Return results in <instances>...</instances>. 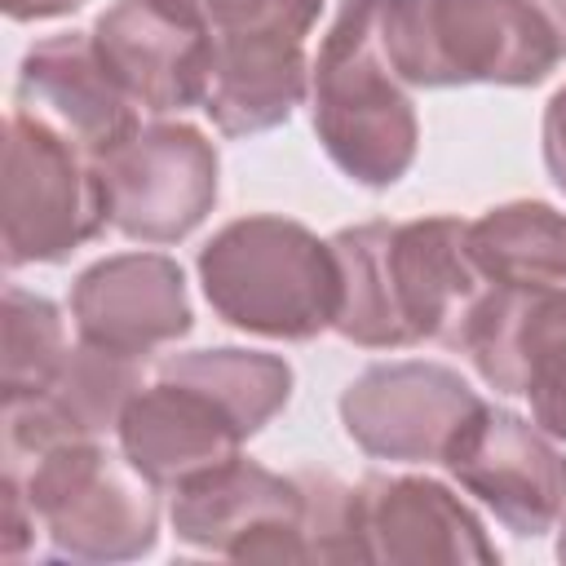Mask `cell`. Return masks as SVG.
<instances>
[{"instance_id":"obj_20","label":"cell","mask_w":566,"mask_h":566,"mask_svg":"<svg viewBox=\"0 0 566 566\" xmlns=\"http://www.w3.org/2000/svg\"><path fill=\"white\" fill-rule=\"evenodd\" d=\"M159 371L181 376L203 385L208 394H217L248 433H261L292 398V367L279 354H261V349H190L168 358Z\"/></svg>"},{"instance_id":"obj_3","label":"cell","mask_w":566,"mask_h":566,"mask_svg":"<svg viewBox=\"0 0 566 566\" xmlns=\"http://www.w3.org/2000/svg\"><path fill=\"white\" fill-rule=\"evenodd\" d=\"M199 283L226 327L265 340H314L340 310L332 239L274 212L226 221L199 248Z\"/></svg>"},{"instance_id":"obj_12","label":"cell","mask_w":566,"mask_h":566,"mask_svg":"<svg viewBox=\"0 0 566 566\" xmlns=\"http://www.w3.org/2000/svg\"><path fill=\"white\" fill-rule=\"evenodd\" d=\"M482 398L447 363L398 358L358 371L340 394V424L376 460L442 464Z\"/></svg>"},{"instance_id":"obj_1","label":"cell","mask_w":566,"mask_h":566,"mask_svg":"<svg viewBox=\"0 0 566 566\" xmlns=\"http://www.w3.org/2000/svg\"><path fill=\"white\" fill-rule=\"evenodd\" d=\"M464 226L460 217H416L336 230L340 310L332 332L363 349H407L420 340L460 345L486 292Z\"/></svg>"},{"instance_id":"obj_4","label":"cell","mask_w":566,"mask_h":566,"mask_svg":"<svg viewBox=\"0 0 566 566\" xmlns=\"http://www.w3.org/2000/svg\"><path fill=\"white\" fill-rule=\"evenodd\" d=\"M190 18L208 44L203 115L226 137H252L292 119L310 97L305 40L323 0H159Z\"/></svg>"},{"instance_id":"obj_19","label":"cell","mask_w":566,"mask_h":566,"mask_svg":"<svg viewBox=\"0 0 566 566\" xmlns=\"http://www.w3.org/2000/svg\"><path fill=\"white\" fill-rule=\"evenodd\" d=\"M469 256L491 287H562L566 283V212L539 199L486 208L464 226Z\"/></svg>"},{"instance_id":"obj_21","label":"cell","mask_w":566,"mask_h":566,"mask_svg":"<svg viewBox=\"0 0 566 566\" xmlns=\"http://www.w3.org/2000/svg\"><path fill=\"white\" fill-rule=\"evenodd\" d=\"M0 394L4 402H18L49 385V376L66 358V332L62 314L49 296H35L27 287H4V318H0Z\"/></svg>"},{"instance_id":"obj_17","label":"cell","mask_w":566,"mask_h":566,"mask_svg":"<svg viewBox=\"0 0 566 566\" xmlns=\"http://www.w3.org/2000/svg\"><path fill=\"white\" fill-rule=\"evenodd\" d=\"M93 44L115 84L146 115L203 106L208 44L190 18L159 0H115L93 22Z\"/></svg>"},{"instance_id":"obj_13","label":"cell","mask_w":566,"mask_h":566,"mask_svg":"<svg viewBox=\"0 0 566 566\" xmlns=\"http://www.w3.org/2000/svg\"><path fill=\"white\" fill-rule=\"evenodd\" d=\"M13 111L40 119L93 164L142 128V111L97 57L93 31H62L22 53Z\"/></svg>"},{"instance_id":"obj_23","label":"cell","mask_w":566,"mask_h":566,"mask_svg":"<svg viewBox=\"0 0 566 566\" xmlns=\"http://www.w3.org/2000/svg\"><path fill=\"white\" fill-rule=\"evenodd\" d=\"M539 137H544V168H548L553 186L566 195V84L548 97Z\"/></svg>"},{"instance_id":"obj_6","label":"cell","mask_w":566,"mask_h":566,"mask_svg":"<svg viewBox=\"0 0 566 566\" xmlns=\"http://www.w3.org/2000/svg\"><path fill=\"white\" fill-rule=\"evenodd\" d=\"M44 531L49 548L71 562H133L159 539L155 486L119 455L88 442H62L27 460H4Z\"/></svg>"},{"instance_id":"obj_14","label":"cell","mask_w":566,"mask_h":566,"mask_svg":"<svg viewBox=\"0 0 566 566\" xmlns=\"http://www.w3.org/2000/svg\"><path fill=\"white\" fill-rule=\"evenodd\" d=\"M115 433L124 460L155 491H177L221 469L226 460L243 455L239 447L252 438L217 394L168 371L128 398Z\"/></svg>"},{"instance_id":"obj_5","label":"cell","mask_w":566,"mask_h":566,"mask_svg":"<svg viewBox=\"0 0 566 566\" xmlns=\"http://www.w3.org/2000/svg\"><path fill=\"white\" fill-rule=\"evenodd\" d=\"M380 40L407 88H526L562 62L526 0H380Z\"/></svg>"},{"instance_id":"obj_15","label":"cell","mask_w":566,"mask_h":566,"mask_svg":"<svg viewBox=\"0 0 566 566\" xmlns=\"http://www.w3.org/2000/svg\"><path fill=\"white\" fill-rule=\"evenodd\" d=\"M358 562L389 566H491L500 548L478 513L433 478H363L354 486Z\"/></svg>"},{"instance_id":"obj_11","label":"cell","mask_w":566,"mask_h":566,"mask_svg":"<svg viewBox=\"0 0 566 566\" xmlns=\"http://www.w3.org/2000/svg\"><path fill=\"white\" fill-rule=\"evenodd\" d=\"M442 469L522 539L553 531L566 513L562 442L509 407L482 402L447 447Z\"/></svg>"},{"instance_id":"obj_22","label":"cell","mask_w":566,"mask_h":566,"mask_svg":"<svg viewBox=\"0 0 566 566\" xmlns=\"http://www.w3.org/2000/svg\"><path fill=\"white\" fill-rule=\"evenodd\" d=\"M0 491H4V500H0V509H4V522H0V553H4V557H22L40 526H35V513H31V504H27V495H22V486H18L13 478H4Z\"/></svg>"},{"instance_id":"obj_10","label":"cell","mask_w":566,"mask_h":566,"mask_svg":"<svg viewBox=\"0 0 566 566\" xmlns=\"http://www.w3.org/2000/svg\"><path fill=\"white\" fill-rule=\"evenodd\" d=\"M495 394L531 402V420L566 442V283L491 287L473 305L460 345Z\"/></svg>"},{"instance_id":"obj_26","label":"cell","mask_w":566,"mask_h":566,"mask_svg":"<svg viewBox=\"0 0 566 566\" xmlns=\"http://www.w3.org/2000/svg\"><path fill=\"white\" fill-rule=\"evenodd\" d=\"M557 557L566 562V517H562V531H557Z\"/></svg>"},{"instance_id":"obj_2","label":"cell","mask_w":566,"mask_h":566,"mask_svg":"<svg viewBox=\"0 0 566 566\" xmlns=\"http://www.w3.org/2000/svg\"><path fill=\"white\" fill-rule=\"evenodd\" d=\"M310 119L327 159L367 190L407 177L420 146L416 102L380 40V0H340L310 62Z\"/></svg>"},{"instance_id":"obj_8","label":"cell","mask_w":566,"mask_h":566,"mask_svg":"<svg viewBox=\"0 0 566 566\" xmlns=\"http://www.w3.org/2000/svg\"><path fill=\"white\" fill-rule=\"evenodd\" d=\"M111 230L137 243H177L217 203L221 159L195 124H142L102 164Z\"/></svg>"},{"instance_id":"obj_16","label":"cell","mask_w":566,"mask_h":566,"mask_svg":"<svg viewBox=\"0 0 566 566\" xmlns=\"http://www.w3.org/2000/svg\"><path fill=\"white\" fill-rule=\"evenodd\" d=\"M75 336L115 358H146L195 327L186 274L164 252H119L93 261L71 287Z\"/></svg>"},{"instance_id":"obj_18","label":"cell","mask_w":566,"mask_h":566,"mask_svg":"<svg viewBox=\"0 0 566 566\" xmlns=\"http://www.w3.org/2000/svg\"><path fill=\"white\" fill-rule=\"evenodd\" d=\"M142 389L133 358L93 345H71L44 389L4 402V460H27L62 442H88L119 424L128 398Z\"/></svg>"},{"instance_id":"obj_24","label":"cell","mask_w":566,"mask_h":566,"mask_svg":"<svg viewBox=\"0 0 566 566\" xmlns=\"http://www.w3.org/2000/svg\"><path fill=\"white\" fill-rule=\"evenodd\" d=\"M0 4H4V18L13 22H49V18L75 13L84 0H0Z\"/></svg>"},{"instance_id":"obj_25","label":"cell","mask_w":566,"mask_h":566,"mask_svg":"<svg viewBox=\"0 0 566 566\" xmlns=\"http://www.w3.org/2000/svg\"><path fill=\"white\" fill-rule=\"evenodd\" d=\"M526 4L548 22V31H553V40H557V49L566 57V0H526Z\"/></svg>"},{"instance_id":"obj_9","label":"cell","mask_w":566,"mask_h":566,"mask_svg":"<svg viewBox=\"0 0 566 566\" xmlns=\"http://www.w3.org/2000/svg\"><path fill=\"white\" fill-rule=\"evenodd\" d=\"M305 513L301 473L283 478L243 455L177 486L168 509L181 544L234 562H310Z\"/></svg>"},{"instance_id":"obj_7","label":"cell","mask_w":566,"mask_h":566,"mask_svg":"<svg viewBox=\"0 0 566 566\" xmlns=\"http://www.w3.org/2000/svg\"><path fill=\"white\" fill-rule=\"evenodd\" d=\"M111 226L97 164L40 119H4V265H53Z\"/></svg>"}]
</instances>
